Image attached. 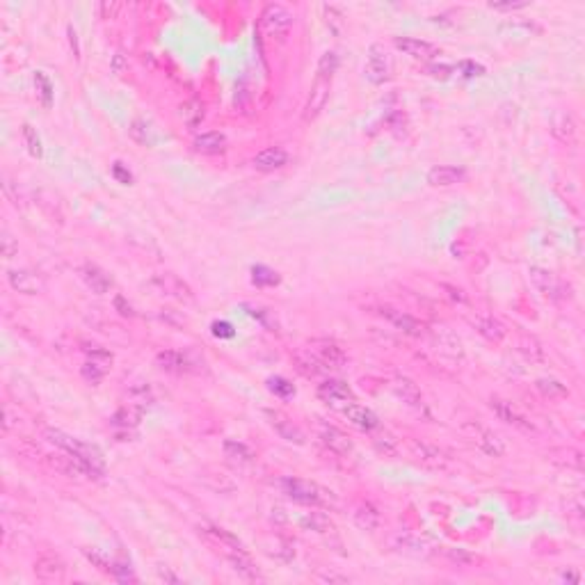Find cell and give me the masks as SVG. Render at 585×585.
<instances>
[{
	"mask_svg": "<svg viewBox=\"0 0 585 585\" xmlns=\"http://www.w3.org/2000/svg\"><path fill=\"white\" fill-rule=\"evenodd\" d=\"M41 437H44L48 444L58 446L60 451L74 455L76 460H81L85 465V469L89 471V478H103L105 460H103V455L96 446L85 444V441L71 437V434L62 432V430H55V427H46V430L41 432Z\"/></svg>",
	"mask_w": 585,
	"mask_h": 585,
	"instance_id": "cell-1",
	"label": "cell"
},
{
	"mask_svg": "<svg viewBox=\"0 0 585 585\" xmlns=\"http://www.w3.org/2000/svg\"><path fill=\"white\" fill-rule=\"evenodd\" d=\"M281 489L284 494L292 501L297 503H304V505H320V503H327V491L320 489L316 482H309V480H299V478H284L281 480Z\"/></svg>",
	"mask_w": 585,
	"mask_h": 585,
	"instance_id": "cell-2",
	"label": "cell"
},
{
	"mask_svg": "<svg viewBox=\"0 0 585 585\" xmlns=\"http://www.w3.org/2000/svg\"><path fill=\"white\" fill-rule=\"evenodd\" d=\"M332 78L334 76L316 74V81H313V85H311V94H309V98H306L304 115H302V119L306 121V124L316 119L327 105V98H330V89H332Z\"/></svg>",
	"mask_w": 585,
	"mask_h": 585,
	"instance_id": "cell-3",
	"label": "cell"
},
{
	"mask_svg": "<svg viewBox=\"0 0 585 585\" xmlns=\"http://www.w3.org/2000/svg\"><path fill=\"white\" fill-rule=\"evenodd\" d=\"M309 350L316 354V359L323 363L325 368H343L348 363V354L337 341L330 339H313Z\"/></svg>",
	"mask_w": 585,
	"mask_h": 585,
	"instance_id": "cell-4",
	"label": "cell"
},
{
	"mask_svg": "<svg viewBox=\"0 0 585 585\" xmlns=\"http://www.w3.org/2000/svg\"><path fill=\"white\" fill-rule=\"evenodd\" d=\"M34 574L44 583H62L64 576H67V565H64V560L58 553L46 551L34 560Z\"/></svg>",
	"mask_w": 585,
	"mask_h": 585,
	"instance_id": "cell-5",
	"label": "cell"
},
{
	"mask_svg": "<svg viewBox=\"0 0 585 585\" xmlns=\"http://www.w3.org/2000/svg\"><path fill=\"white\" fill-rule=\"evenodd\" d=\"M318 398L330 407L343 410L345 405L354 401V394L343 380H325L323 384H318Z\"/></svg>",
	"mask_w": 585,
	"mask_h": 585,
	"instance_id": "cell-6",
	"label": "cell"
},
{
	"mask_svg": "<svg viewBox=\"0 0 585 585\" xmlns=\"http://www.w3.org/2000/svg\"><path fill=\"white\" fill-rule=\"evenodd\" d=\"M266 416H268V423L275 427V432L279 434L281 439H286L288 444L302 446L306 441L302 427H299L297 423H292V418L286 416L284 412H279V410H266Z\"/></svg>",
	"mask_w": 585,
	"mask_h": 585,
	"instance_id": "cell-7",
	"label": "cell"
},
{
	"mask_svg": "<svg viewBox=\"0 0 585 585\" xmlns=\"http://www.w3.org/2000/svg\"><path fill=\"white\" fill-rule=\"evenodd\" d=\"M290 25H292V14L284 5L270 3L266 10L261 12V28L268 34H284V32H288Z\"/></svg>",
	"mask_w": 585,
	"mask_h": 585,
	"instance_id": "cell-8",
	"label": "cell"
},
{
	"mask_svg": "<svg viewBox=\"0 0 585 585\" xmlns=\"http://www.w3.org/2000/svg\"><path fill=\"white\" fill-rule=\"evenodd\" d=\"M318 437H320V441H323V444L330 448L334 455H339V458H348V455H352V451H354L350 437H348L343 430H339L337 425L320 423V427H318Z\"/></svg>",
	"mask_w": 585,
	"mask_h": 585,
	"instance_id": "cell-9",
	"label": "cell"
},
{
	"mask_svg": "<svg viewBox=\"0 0 585 585\" xmlns=\"http://www.w3.org/2000/svg\"><path fill=\"white\" fill-rule=\"evenodd\" d=\"M7 279H10V286L14 290L23 292V295H39V292L46 290L44 275L32 273V270H12L7 275Z\"/></svg>",
	"mask_w": 585,
	"mask_h": 585,
	"instance_id": "cell-10",
	"label": "cell"
},
{
	"mask_svg": "<svg viewBox=\"0 0 585 585\" xmlns=\"http://www.w3.org/2000/svg\"><path fill=\"white\" fill-rule=\"evenodd\" d=\"M366 78L373 85H382L389 81V58L384 46L373 44L368 48V60H366Z\"/></svg>",
	"mask_w": 585,
	"mask_h": 585,
	"instance_id": "cell-11",
	"label": "cell"
},
{
	"mask_svg": "<svg viewBox=\"0 0 585 585\" xmlns=\"http://www.w3.org/2000/svg\"><path fill=\"white\" fill-rule=\"evenodd\" d=\"M153 286L158 288V292H162V295L181 299V302H192V299H195V295H192V288L181 279V277H176L174 273L158 275L153 279Z\"/></svg>",
	"mask_w": 585,
	"mask_h": 585,
	"instance_id": "cell-12",
	"label": "cell"
},
{
	"mask_svg": "<svg viewBox=\"0 0 585 585\" xmlns=\"http://www.w3.org/2000/svg\"><path fill=\"white\" fill-rule=\"evenodd\" d=\"M343 416L348 418V423L354 425L357 430L361 432H373L377 425H380V418L375 416V412H370L368 407H363V405H357L354 401L350 405H345L343 410Z\"/></svg>",
	"mask_w": 585,
	"mask_h": 585,
	"instance_id": "cell-13",
	"label": "cell"
},
{
	"mask_svg": "<svg viewBox=\"0 0 585 585\" xmlns=\"http://www.w3.org/2000/svg\"><path fill=\"white\" fill-rule=\"evenodd\" d=\"M528 277H531V284L538 288L542 295L549 299H560L562 297V284L555 279V277L544 268H531L528 270Z\"/></svg>",
	"mask_w": 585,
	"mask_h": 585,
	"instance_id": "cell-14",
	"label": "cell"
},
{
	"mask_svg": "<svg viewBox=\"0 0 585 585\" xmlns=\"http://www.w3.org/2000/svg\"><path fill=\"white\" fill-rule=\"evenodd\" d=\"M394 44L398 51H403L405 55H410L414 60H430L434 55H439L437 46H432L430 41L423 39H414V37H396Z\"/></svg>",
	"mask_w": 585,
	"mask_h": 585,
	"instance_id": "cell-15",
	"label": "cell"
},
{
	"mask_svg": "<svg viewBox=\"0 0 585 585\" xmlns=\"http://www.w3.org/2000/svg\"><path fill=\"white\" fill-rule=\"evenodd\" d=\"M382 316L387 318L389 323L396 327V330H401L403 334H407V337H421V334L425 332V327L421 325L414 316H410V313L398 311V309H391V306H384V309H382Z\"/></svg>",
	"mask_w": 585,
	"mask_h": 585,
	"instance_id": "cell-16",
	"label": "cell"
},
{
	"mask_svg": "<svg viewBox=\"0 0 585 585\" xmlns=\"http://www.w3.org/2000/svg\"><path fill=\"white\" fill-rule=\"evenodd\" d=\"M491 410H494V414L501 421H505V423L515 425L519 427V430L524 432H533V423L528 421L526 416H522L515 407H512V403H505V401H498V398H491Z\"/></svg>",
	"mask_w": 585,
	"mask_h": 585,
	"instance_id": "cell-17",
	"label": "cell"
},
{
	"mask_svg": "<svg viewBox=\"0 0 585 585\" xmlns=\"http://www.w3.org/2000/svg\"><path fill=\"white\" fill-rule=\"evenodd\" d=\"M467 176V172L462 167L455 165H437L427 172V183L434 185V188H448V185L460 183L462 178Z\"/></svg>",
	"mask_w": 585,
	"mask_h": 585,
	"instance_id": "cell-18",
	"label": "cell"
},
{
	"mask_svg": "<svg viewBox=\"0 0 585 585\" xmlns=\"http://www.w3.org/2000/svg\"><path fill=\"white\" fill-rule=\"evenodd\" d=\"M288 162V153L284 151L281 147H273L266 149V151L256 153L252 165L259 169V172H275V169H281Z\"/></svg>",
	"mask_w": 585,
	"mask_h": 585,
	"instance_id": "cell-19",
	"label": "cell"
},
{
	"mask_svg": "<svg viewBox=\"0 0 585 585\" xmlns=\"http://www.w3.org/2000/svg\"><path fill=\"white\" fill-rule=\"evenodd\" d=\"M81 275H83L85 284H87V286L92 288V292H96V295H105V292L112 288L110 275L105 273V270L98 268V266H94V263H87V266H83Z\"/></svg>",
	"mask_w": 585,
	"mask_h": 585,
	"instance_id": "cell-20",
	"label": "cell"
},
{
	"mask_svg": "<svg viewBox=\"0 0 585 585\" xmlns=\"http://www.w3.org/2000/svg\"><path fill=\"white\" fill-rule=\"evenodd\" d=\"M394 391L398 394V398L407 405V407H414V410H421L423 407V396H421V389L416 387V382L410 380V377H396L394 380Z\"/></svg>",
	"mask_w": 585,
	"mask_h": 585,
	"instance_id": "cell-21",
	"label": "cell"
},
{
	"mask_svg": "<svg viewBox=\"0 0 585 585\" xmlns=\"http://www.w3.org/2000/svg\"><path fill=\"white\" fill-rule=\"evenodd\" d=\"M226 560H229L233 572L238 576H242L245 581H261L259 569H256L254 560L249 558L247 551H229L226 553Z\"/></svg>",
	"mask_w": 585,
	"mask_h": 585,
	"instance_id": "cell-22",
	"label": "cell"
},
{
	"mask_svg": "<svg viewBox=\"0 0 585 585\" xmlns=\"http://www.w3.org/2000/svg\"><path fill=\"white\" fill-rule=\"evenodd\" d=\"M199 531H202L206 538H211L213 542H217L220 549H224L226 553H229V551H245V544H242V542L235 538V535H231L229 531H224V528H220V526H202Z\"/></svg>",
	"mask_w": 585,
	"mask_h": 585,
	"instance_id": "cell-23",
	"label": "cell"
},
{
	"mask_svg": "<svg viewBox=\"0 0 585 585\" xmlns=\"http://www.w3.org/2000/svg\"><path fill=\"white\" fill-rule=\"evenodd\" d=\"M391 546H394L398 553L414 555V558L427 555V544H425V542L418 540V538H414V535H410V533H398V535H394V540H391Z\"/></svg>",
	"mask_w": 585,
	"mask_h": 585,
	"instance_id": "cell-24",
	"label": "cell"
},
{
	"mask_svg": "<svg viewBox=\"0 0 585 585\" xmlns=\"http://www.w3.org/2000/svg\"><path fill=\"white\" fill-rule=\"evenodd\" d=\"M156 363L167 370V373H188L190 370V359L188 354L183 352H176V350H165V352H158V357H156Z\"/></svg>",
	"mask_w": 585,
	"mask_h": 585,
	"instance_id": "cell-25",
	"label": "cell"
},
{
	"mask_svg": "<svg viewBox=\"0 0 585 585\" xmlns=\"http://www.w3.org/2000/svg\"><path fill=\"white\" fill-rule=\"evenodd\" d=\"M352 519L354 524L361 528V531H368L373 533L377 531V526H380V512H377V508L373 503H359L352 512Z\"/></svg>",
	"mask_w": 585,
	"mask_h": 585,
	"instance_id": "cell-26",
	"label": "cell"
},
{
	"mask_svg": "<svg viewBox=\"0 0 585 585\" xmlns=\"http://www.w3.org/2000/svg\"><path fill=\"white\" fill-rule=\"evenodd\" d=\"M551 131L558 140L562 142H572L576 138V121L569 112H562L558 110L551 119Z\"/></svg>",
	"mask_w": 585,
	"mask_h": 585,
	"instance_id": "cell-27",
	"label": "cell"
},
{
	"mask_svg": "<svg viewBox=\"0 0 585 585\" xmlns=\"http://www.w3.org/2000/svg\"><path fill=\"white\" fill-rule=\"evenodd\" d=\"M471 325L476 327L478 334H482L485 339L494 341V343H498V341L505 337V327L491 316H476L474 320H471Z\"/></svg>",
	"mask_w": 585,
	"mask_h": 585,
	"instance_id": "cell-28",
	"label": "cell"
},
{
	"mask_svg": "<svg viewBox=\"0 0 585 585\" xmlns=\"http://www.w3.org/2000/svg\"><path fill=\"white\" fill-rule=\"evenodd\" d=\"M226 147V140L222 133H202L195 138V151L199 153H206V156H215V153H222Z\"/></svg>",
	"mask_w": 585,
	"mask_h": 585,
	"instance_id": "cell-29",
	"label": "cell"
},
{
	"mask_svg": "<svg viewBox=\"0 0 585 585\" xmlns=\"http://www.w3.org/2000/svg\"><path fill=\"white\" fill-rule=\"evenodd\" d=\"M202 480H204V485H209L213 491H220V494L235 489V482L231 480V476L226 474V471H222V469H209V471H204V474H202Z\"/></svg>",
	"mask_w": 585,
	"mask_h": 585,
	"instance_id": "cell-30",
	"label": "cell"
},
{
	"mask_svg": "<svg viewBox=\"0 0 585 585\" xmlns=\"http://www.w3.org/2000/svg\"><path fill=\"white\" fill-rule=\"evenodd\" d=\"M178 115H181L183 124L188 128H199V126H202L204 117H206L204 103L199 101V98H190V101H185L181 105V112H178Z\"/></svg>",
	"mask_w": 585,
	"mask_h": 585,
	"instance_id": "cell-31",
	"label": "cell"
},
{
	"mask_svg": "<svg viewBox=\"0 0 585 585\" xmlns=\"http://www.w3.org/2000/svg\"><path fill=\"white\" fill-rule=\"evenodd\" d=\"M412 451L414 455L418 458V462H423V465L432 467V469H441L444 467V455H441L437 448H430L425 444H418V441H412Z\"/></svg>",
	"mask_w": 585,
	"mask_h": 585,
	"instance_id": "cell-32",
	"label": "cell"
},
{
	"mask_svg": "<svg viewBox=\"0 0 585 585\" xmlns=\"http://www.w3.org/2000/svg\"><path fill=\"white\" fill-rule=\"evenodd\" d=\"M478 432H480V437H478V444H480V448L487 455H494V458H498V455L505 453V444L503 439L498 437L496 432L491 430H485V427H476Z\"/></svg>",
	"mask_w": 585,
	"mask_h": 585,
	"instance_id": "cell-33",
	"label": "cell"
},
{
	"mask_svg": "<svg viewBox=\"0 0 585 585\" xmlns=\"http://www.w3.org/2000/svg\"><path fill=\"white\" fill-rule=\"evenodd\" d=\"M299 522H302V526L306 528V531H313V533H320V535L334 531V522L325 515V512H309V515H304Z\"/></svg>",
	"mask_w": 585,
	"mask_h": 585,
	"instance_id": "cell-34",
	"label": "cell"
},
{
	"mask_svg": "<svg viewBox=\"0 0 585 585\" xmlns=\"http://www.w3.org/2000/svg\"><path fill=\"white\" fill-rule=\"evenodd\" d=\"M224 455L229 458L231 462H238V465H249L254 460V453L242 444V441H233V439H226L224 441Z\"/></svg>",
	"mask_w": 585,
	"mask_h": 585,
	"instance_id": "cell-35",
	"label": "cell"
},
{
	"mask_svg": "<svg viewBox=\"0 0 585 585\" xmlns=\"http://www.w3.org/2000/svg\"><path fill=\"white\" fill-rule=\"evenodd\" d=\"M519 352H522L531 363H542V361H544V348L540 345L538 339L528 337V334H524V337L519 339Z\"/></svg>",
	"mask_w": 585,
	"mask_h": 585,
	"instance_id": "cell-36",
	"label": "cell"
},
{
	"mask_svg": "<svg viewBox=\"0 0 585 585\" xmlns=\"http://www.w3.org/2000/svg\"><path fill=\"white\" fill-rule=\"evenodd\" d=\"M131 138H133L135 142H140L142 147H153L156 142H158V138H156V133H153V128H149L147 121H142V119H135V121H133V126H131Z\"/></svg>",
	"mask_w": 585,
	"mask_h": 585,
	"instance_id": "cell-37",
	"label": "cell"
},
{
	"mask_svg": "<svg viewBox=\"0 0 585 585\" xmlns=\"http://www.w3.org/2000/svg\"><path fill=\"white\" fill-rule=\"evenodd\" d=\"M295 361H297V368L302 370L304 375H320V373H325V370H327L323 363L316 359V354H313L311 350L297 352Z\"/></svg>",
	"mask_w": 585,
	"mask_h": 585,
	"instance_id": "cell-38",
	"label": "cell"
},
{
	"mask_svg": "<svg viewBox=\"0 0 585 585\" xmlns=\"http://www.w3.org/2000/svg\"><path fill=\"white\" fill-rule=\"evenodd\" d=\"M252 281L256 286H277L279 284V275L268 266H254L252 268Z\"/></svg>",
	"mask_w": 585,
	"mask_h": 585,
	"instance_id": "cell-39",
	"label": "cell"
},
{
	"mask_svg": "<svg viewBox=\"0 0 585 585\" xmlns=\"http://www.w3.org/2000/svg\"><path fill=\"white\" fill-rule=\"evenodd\" d=\"M444 555L453 562V565H458V567H471V565H476V562H478L476 555L469 553V551H465V549H451V546H446V549H444Z\"/></svg>",
	"mask_w": 585,
	"mask_h": 585,
	"instance_id": "cell-40",
	"label": "cell"
},
{
	"mask_svg": "<svg viewBox=\"0 0 585 585\" xmlns=\"http://www.w3.org/2000/svg\"><path fill=\"white\" fill-rule=\"evenodd\" d=\"M538 391L546 398H565L567 387L558 380H538Z\"/></svg>",
	"mask_w": 585,
	"mask_h": 585,
	"instance_id": "cell-41",
	"label": "cell"
},
{
	"mask_svg": "<svg viewBox=\"0 0 585 585\" xmlns=\"http://www.w3.org/2000/svg\"><path fill=\"white\" fill-rule=\"evenodd\" d=\"M34 85H37L41 103H44L46 108H51V103H53V85H51V81H48V78L41 74V71H37V74H34Z\"/></svg>",
	"mask_w": 585,
	"mask_h": 585,
	"instance_id": "cell-42",
	"label": "cell"
},
{
	"mask_svg": "<svg viewBox=\"0 0 585 585\" xmlns=\"http://www.w3.org/2000/svg\"><path fill=\"white\" fill-rule=\"evenodd\" d=\"M23 140H25L28 151H30V156H34V158H41V156H44V147H41L39 135L34 133L32 126H28V124L23 126Z\"/></svg>",
	"mask_w": 585,
	"mask_h": 585,
	"instance_id": "cell-43",
	"label": "cell"
},
{
	"mask_svg": "<svg viewBox=\"0 0 585 585\" xmlns=\"http://www.w3.org/2000/svg\"><path fill=\"white\" fill-rule=\"evenodd\" d=\"M373 441H375V448L380 453L389 455V458H396V455H398V444H396V439L391 437V434H377Z\"/></svg>",
	"mask_w": 585,
	"mask_h": 585,
	"instance_id": "cell-44",
	"label": "cell"
},
{
	"mask_svg": "<svg viewBox=\"0 0 585 585\" xmlns=\"http://www.w3.org/2000/svg\"><path fill=\"white\" fill-rule=\"evenodd\" d=\"M268 389L273 391V394L281 396V398H288V396L295 394V387H292L288 380H284V377H270Z\"/></svg>",
	"mask_w": 585,
	"mask_h": 585,
	"instance_id": "cell-45",
	"label": "cell"
},
{
	"mask_svg": "<svg viewBox=\"0 0 585 585\" xmlns=\"http://www.w3.org/2000/svg\"><path fill=\"white\" fill-rule=\"evenodd\" d=\"M339 69V55L334 51H327L323 58L318 62V74H327V76H334Z\"/></svg>",
	"mask_w": 585,
	"mask_h": 585,
	"instance_id": "cell-46",
	"label": "cell"
},
{
	"mask_svg": "<svg viewBox=\"0 0 585 585\" xmlns=\"http://www.w3.org/2000/svg\"><path fill=\"white\" fill-rule=\"evenodd\" d=\"M103 375H105V370H103L101 366H96L94 361H87V363L83 366V377H85V380H89L92 384L101 382Z\"/></svg>",
	"mask_w": 585,
	"mask_h": 585,
	"instance_id": "cell-47",
	"label": "cell"
},
{
	"mask_svg": "<svg viewBox=\"0 0 585 585\" xmlns=\"http://www.w3.org/2000/svg\"><path fill=\"white\" fill-rule=\"evenodd\" d=\"M85 555H87V560L92 562V565H96L98 569H101V572L112 574V562L105 560L98 551H94V549H92V551H89V549H85Z\"/></svg>",
	"mask_w": 585,
	"mask_h": 585,
	"instance_id": "cell-48",
	"label": "cell"
},
{
	"mask_svg": "<svg viewBox=\"0 0 585 585\" xmlns=\"http://www.w3.org/2000/svg\"><path fill=\"white\" fill-rule=\"evenodd\" d=\"M213 334H215L217 339H233L235 332H233V325L226 323V320H215V323L211 325Z\"/></svg>",
	"mask_w": 585,
	"mask_h": 585,
	"instance_id": "cell-49",
	"label": "cell"
},
{
	"mask_svg": "<svg viewBox=\"0 0 585 585\" xmlns=\"http://www.w3.org/2000/svg\"><path fill=\"white\" fill-rule=\"evenodd\" d=\"M89 361H94L96 366H101L103 370H108L110 363H112V354L108 350H92L89 352Z\"/></svg>",
	"mask_w": 585,
	"mask_h": 585,
	"instance_id": "cell-50",
	"label": "cell"
},
{
	"mask_svg": "<svg viewBox=\"0 0 585 585\" xmlns=\"http://www.w3.org/2000/svg\"><path fill=\"white\" fill-rule=\"evenodd\" d=\"M0 242H3V256L5 259H14L19 252V245L14 242V238L7 231H3V238H0Z\"/></svg>",
	"mask_w": 585,
	"mask_h": 585,
	"instance_id": "cell-51",
	"label": "cell"
},
{
	"mask_svg": "<svg viewBox=\"0 0 585 585\" xmlns=\"http://www.w3.org/2000/svg\"><path fill=\"white\" fill-rule=\"evenodd\" d=\"M458 69L462 71V76H465V78H474V76H482L485 74V69L480 67V64H474V62H460Z\"/></svg>",
	"mask_w": 585,
	"mask_h": 585,
	"instance_id": "cell-52",
	"label": "cell"
},
{
	"mask_svg": "<svg viewBox=\"0 0 585 585\" xmlns=\"http://www.w3.org/2000/svg\"><path fill=\"white\" fill-rule=\"evenodd\" d=\"M245 309H247V313H249V316H252V318H256V320H259V323H263V325H266V327H270V323H268V318H270V311L261 309V306H249V304L245 306Z\"/></svg>",
	"mask_w": 585,
	"mask_h": 585,
	"instance_id": "cell-53",
	"label": "cell"
},
{
	"mask_svg": "<svg viewBox=\"0 0 585 585\" xmlns=\"http://www.w3.org/2000/svg\"><path fill=\"white\" fill-rule=\"evenodd\" d=\"M112 174H115V178L119 183H124V185H128L133 181V176H131V172H126L124 167H121V162H115V167H112Z\"/></svg>",
	"mask_w": 585,
	"mask_h": 585,
	"instance_id": "cell-54",
	"label": "cell"
},
{
	"mask_svg": "<svg viewBox=\"0 0 585 585\" xmlns=\"http://www.w3.org/2000/svg\"><path fill=\"white\" fill-rule=\"evenodd\" d=\"M528 3L526 0H522V3H491L489 7L491 10H498V12H510V10H522V7H526Z\"/></svg>",
	"mask_w": 585,
	"mask_h": 585,
	"instance_id": "cell-55",
	"label": "cell"
},
{
	"mask_svg": "<svg viewBox=\"0 0 585 585\" xmlns=\"http://www.w3.org/2000/svg\"><path fill=\"white\" fill-rule=\"evenodd\" d=\"M115 306L119 309L121 316H133V309L124 302V297H115Z\"/></svg>",
	"mask_w": 585,
	"mask_h": 585,
	"instance_id": "cell-56",
	"label": "cell"
},
{
	"mask_svg": "<svg viewBox=\"0 0 585 585\" xmlns=\"http://www.w3.org/2000/svg\"><path fill=\"white\" fill-rule=\"evenodd\" d=\"M158 576H160V581H167V583H178V581H181L178 576H174L172 572H169L167 567H165V569L158 567Z\"/></svg>",
	"mask_w": 585,
	"mask_h": 585,
	"instance_id": "cell-57",
	"label": "cell"
},
{
	"mask_svg": "<svg viewBox=\"0 0 585 585\" xmlns=\"http://www.w3.org/2000/svg\"><path fill=\"white\" fill-rule=\"evenodd\" d=\"M320 579H323V581H330V583H348V581H350L348 576H337V574H323Z\"/></svg>",
	"mask_w": 585,
	"mask_h": 585,
	"instance_id": "cell-58",
	"label": "cell"
},
{
	"mask_svg": "<svg viewBox=\"0 0 585 585\" xmlns=\"http://www.w3.org/2000/svg\"><path fill=\"white\" fill-rule=\"evenodd\" d=\"M448 71H451V67H430V74L434 78H446Z\"/></svg>",
	"mask_w": 585,
	"mask_h": 585,
	"instance_id": "cell-59",
	"label": "cell"
},
{
	"mask_svg": "<svg viewBox=\"0 0 585 585\" xmlns=\"http://www.w3.org/2000/svg\"><path fill=\"white\" fill-rule=\"evenodd\" d=\"M562 579H565V581H572V583H579V576H576V574H562Z\"/></svg>",
	"mask_w": 585,
	"mask_h": 585,
	"instance_id": "cell-60",
	"label": "cell"
}]
</instances>
